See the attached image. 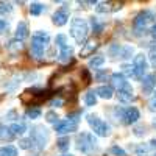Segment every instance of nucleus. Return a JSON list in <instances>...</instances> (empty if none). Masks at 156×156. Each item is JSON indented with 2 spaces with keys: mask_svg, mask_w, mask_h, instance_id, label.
<instances>
[{
  "mask_svg": "<svg viewBox=\"0 0 156 156\" xmlns=\"http://www.w3.org/2000/svg\"><path fill=\"white\" fill-rule=\"evenodd\" d=\"M48 41H50V36L45 31H41V30L36 31L31 37V55L34 58H41L44 55V50H45Z\"/></svg>",
  "mask_w": 156,
  "mask_h": 156,
  "instance_id": "obj_1",
  "label": "nucleus"
},
{
  "mask_svg": "<svg viewBox=\"0 0 156 156\" xmlns=\"http://www.w3.org/2000/svg\"><path fill=\"white\" fill-rule=\"evenodd\" d=\"M50 97V92L48 90H44V89H28L20 95V100L27 105H39L42 103L44 100H47Z\"/></svg>",
  "mask_w": 156,
  "mask_h": 156,
  "instance_id": "obj_2",
  "label": "nucleus"
},
{
  "mask_svg": "<svg viewBox=\"0 0 156 156\" xmlns=\"http://www.w3.org/2000/svg\"><path fill=\"white\" fill-rule=\"evenodd\" d=\"M89 28H87V22L84 19L76 17L72 20V27H70V34L73 36V39L78 44H83L87 37Z\"/></svg>",
  "mask_w": 156,
  "mask_h": 156,
  "instance_id": "obj_3",
  "label": "nucleus"
},
{
  "mask_svg": "<svg viewBox=\"0 0 156 156\" xmlns=\"http://www.w3.org/2000/svg\"><path fill=\"white\" fill-rule=\"evenodd\" d=\"M114 115H115V119L120 120L122 123L129 125V123L137 122V119H139L140 114H139L137 108L131 106V108H126V109H123V108H115V109H114Z\"/></svg>",
  "mask_w": 156,
  "mask_h": 156,
  "instance_id": "obj_4",
  "label": "nucleus"
},
{
  "mask_svg": "<svg viewBox=\"0 0 156 156\" xmlns=\"http://www.w3.org/2000/svg\"><path fill=\"white\" fill-rule=\"evenodd\" d=\"M31 142H33V147L42 150L47 145V140H48V129L44 126H34L31 129V136H30Z\"/></svg>",
  "mask_w": 156,
  "mask_h": 156,
  "instance_id": "obj_5",
  "label": "nucleus"
},
{
  "mask_svg": "<svg viewBox=\"0 0 156 156\" xmlns=\"http://www.w3.org/2000/svg\"><path fill=\"white\" fill-rule=\"evenodd\" d=\"M76 142H78V150H80L81 153H86V154H89L90 151H92L94 148H95V139H94V136L90 134V133H81V134H78V137H76Z\"/></svg>",
  "mask_w": 156,
  "mask_h": 156,
  "instance_id": "obj_6",
  "label": "nucleus"
},
{
  "mask_svg": "<svg viewBox=\"0 0 156 156\" xmlns=\"http://www.w3.org/2000/svg\"><path fill=\"white\" fill-rule=\"evenodd\" d=\"M87 123L90 125V128L94 129V133L98 134V136H108L109 134V125L106 122H103L101 119H98L97 115L94 114H89L87 115Z\"/></svg>",
  "mask_w": 156,
  "mask_h": 156,
  "instance_id": "obj_7",
  "label": "nucleus"
},
{
  "mask_svg": "<svg viewBox=\"0 0 156 156\" xmlns=\"http://www.w3.org/2000/svg\"><path fill=\"white\" fill-rule=\"evenodd\" d=\"M78 126V119H67V120H61L55 123V131L58 134H67L75 131Z\"/></svg>",
  "mask_w": 156,
  "mask_h": 156,
  "instance_id": "obj_8",
  "label": "nucleus"
},
{
  "mask_svg": "<svg viewBox=\"0 0 156 156\" xmlns=\"http://www.w3.org/2000/svg\"><path fill=\"white\" fill-rule=\"evenodd\" d=\"M147 70V59L144 55H136L133 61V75L136 78H142Z\"/></svg>",
  "mask_w": 156,
  "mask_h": 156,
  "instance_id": "obj_9",
  "label": "nucleus"
},
{
  "mask_svg": "<svg viewBox=\"0 0 156 156\" xmlns=\"http://www.w3.org/2000/svg\"><path fill=\"white\" fill-rule=\"evenodd\" d=\"M67 19H69V5L64 3L62 8L53 14V23L58 25V27H62V25L67 23Z\"/></svg>",
  "mask_w": 156,
  "mask_h": 156,
  "instance_id": "obj_10",
  "label": "nucleus"
},
{
  "mask_svg": "<svg viewBox=\"0 0 156 156\" xmlns=\"http://www.w3.org/2000/svg\"><path fill=\"white\" fill-rule=\"evenodd\" d=\"M151 17H153V14H151V12H148V11L139 12V14L136 16V19H134V27H136L137 30L145 28V25L151 20Z\"/></svg>",
  "mask_w": 156,
  "mask_h": 156,
  "instance_id": "obj_11",
  "label": "nucleus"
},
{
  "mask_svg": "<svg viewBox=\"0 0 156 156\" xmlns=\"http://www.w3.org/2000/svg\"><path fill=\"white\" fill-rule=\"evenodd\" d=\"M156 86V73H150L144 78V83H142V90H144L145 94H150L153 87Z\"/></svg>",
  "mask_w": 156,
  "mask_h": 156,
  "instance_id": "obj_12",
  "label": "nucleus"
},
{
  "mask_svg": "<svg viewBox=\"0 0 156 156\" xmlns=\"http://www.w3.org/2000/svg\"><path fill=\"white\" fill-rule=\"evenodd\" d=\"M117 97H119V100H120V101H123V103H128V101L134 100V95H133V87L128 84L126 87H123V89H120V90H119Z\"/></svg>",
  "mask_w": 156,
  "mask_h": 156,
  "instance_id": "obj_13",
  "label": "nucleus"
},
{
  "mask_svg": "<svg viewBox=\"0 0 156 156\" xmlns=\"http://www.w3.org/2000/svg\"><path fill=\"white\" fill-rule=\"evenodd\" d=\"M111 81H112V84L117 87V90H120V89H123V87H126L129 83L125 80V76H123V73H112L111 75Z\"/></svg>",
  "mask_w": 156,
  "mask_h": 156,
  "instance_id": "obj_14",
  "label": "nucleus"
},
{
  "mask_svg": "<svg viewBox=\"0 0 156 156\" xmlns=\"http://www.w3.org/2000/svg\"><path fill=\"white\" fill-rule=\"evenodd\" d=\"M28 37V23L27 22H19L17 28H16V39L22 41V39Z\"/></svg>",
  "mask_w": 156,
  "mask_h": 156,
  "instance_id": "obj_15",
  "label": "nucleus"
},
{
  "mask_svg": "<svg viewBox=\"0 0 156 156\" xmlns=\"http://www.w3.org/2000/svg\"><path fill=\"white\" fill-rule=\"evenodd\" d=\"M117 8H120V3H115V2H105V3H100L97 6V11L98 12H109V11H114Z\"/></svg>",
  "mask_w": 156,
  "mask_h": 156,
  "instance_id": "obj_16",
  "label": "nucleus"
},
{
  "mask_svg": "<svg viewBox=\"0 0 156 156\" xmlns=\"http://www.w3.org/2000/svg\"><path fill=\"white\" fill-rule=\"evenodd\" d=\"M70 56H72V47H69V44L59 47V61L61 62H67L70 59Z\"/></svg>",
  "mask_w": 156,
  "mask_h": 156,
  "instance_id": "obj_17",
  "label": "nucleus"
},
{
  "mask_svg": "<svg viewBox=\"0 0 156 156\" xmlns=\"http://www.w3.org/2000/svg\"><path fill=\"white\" fill-rule=\"evenodd\" d=\"M8 128H9L11 134L14 136V137H16V136H22V134L25 133V129H27V128H25V125H23L22 122H20V123H19V122H16V123L9 125Z\"/></svg>",
  "mask_w": 156,
  "mask_h": 156,
  "instance_id": "obj_18",
  "label": "nucleus"
},
{
  "mask_svg": "<svg viewBox=\"0 0 156 156\" xmlns=\"http://www.w3.org/2000/svg\"><path fill=\"white\" fill-rule=\"evenodd\" d=\"M95 94L97 95H100L101 98H111L112 97V87L111 86H100V87H97L95 89Z\"/></svg>",
  "mask_w": 156,
  "mask_h": 156,
  "instance_id": "obj_19",
  "label": "nucleus"
},
{
  "mask_svg": "<svg viewBox=\"0 0 156 156\" xmlns=\"http://www.w3.org/2000/svg\"><path fill=\"white\" fill-rule=\"evenodd\" d=\"M97 48V42L95 41H89L87 44H84V47L81 48V51H80V56H89L90 53H92V51Z\"/></svg>",
  "mask_w": 156,
  "mask_h": 156,
  "instance_id": "obj_20",
  "label": "nucleus"
},
{
  "mask_svg": "<svg viewBox=\"0 0 156 156\" xmlns=\"http://www.w3.org/2000/svg\"><path fill=\"white\" fill-rule=\"evenodd\" d=\"M0 156H17V148L14 145L0 147Z\"/></svg>",
  "mask_w": 156,
  "mask_h": 156,
  "instance_id": "obj_21",
  "label": "nucleus"
},
{
  "mask_svg": "<svg viewBox=\"0 0 156 156\" xmlns=\"http://www.w3.org/2000/svg\"><path fill=\"white\" fill-rule=\"evenodd\" d=\"M84 103L87 106H94L97 103V94L94 92V90H89V92L84 95Z\"/></svg>",
  "mask_w": 156,
  "mask_h": 156,
  "instance_id": "obj_22",
  "label": "nucleus"
},
{
  "mask_svg": "<svg viewBox=\"0 0 156 156\" xmlns=\"http://www.w3.org/2000/svg\"><path fill=\"white\" fill-rule=\"evenodd\" d=\"M42 11H44V5H42V3L34 2V3L30 5V14H31V16H39Z\"/></svg>",
  "mask_w": 156,
  "mask_h": 156,
  "instance_id": "obj_23",
  "label": "nucleus"
},
{
  "mask_svg": "<svg viewBox=\"0 0 156 156\" xmlns=\"http://www.w3.org/2000/svg\"><path fill=\"white\" fill-rule=\"evenodd\" d=\"M12 136L11 134V131H9V128H6V126H3V125H0V140H11Z\"/></svg>",
  "mask_w": 156,
  "mask_h": 156,
  "instance_id": "obj_24",
  "label": "nucleus"
},
{
  "mask_svg": "<svg viewBox=\"0 0 156 156\" xmlns=\"http://www.w3.org/2000/svg\"><path fill=\"white\" fill-rule=\"evenodd\" d=\"M103 62H105V58H103V56H94V58H90V61H89V66L95 69V67H100Z\"/></svg>",
  "mask_w": 156,
  "mask_h": 156,
  "instance_id": "obj_25",
  "label": "nucleus"
},
{
  "mask_svg": "<svg viewBox=\"0 0 156 156\" xmlns=\"http://www.w3.org/2000/svg\"><path fill=\"white\" fill-rule=\"evenodd\" d=\"M20 48H22V42L17 41V39L8 42V50H11V51H17V50H20Z\"/></svg>",
  "mask_w": 156,
  "mask_h": 156,
  "instance_id": "obj_26",
  "label": "nucleus"
},
{
  "mask_svg": "<svg viewBox=\"0 0 156 156\" xmlns=\"http://www.w3.org/2000/svg\"><path fill=\"white\" fill-rule=\"evenodd\" d=\"M69 137H61L59 140H58V148L61 150V151H64V150H67L69 148Z\"/></svg>",
  "mask_w": 156,
  "mask_h": 156,
  "instance_id": "obj_27",
  "label": "nucleus"
},
{
  "mask_svg": "<svg viewBox=\"0 0 156 156\" xmlns=\"http://www.w3.org/2000/svg\"><path fill=\"white\" fill-rule=\"evenodd\" d=\"M41 115V109L39 108H31L27 111V117L28 119H37V117Z\"/></svg>",
  "mask_w": 156,
  "mask_h": 156,
  "instance_id": "obj_28",
  "label": "nucleus"
},
{
  "mask_svg": "<svg viewBox=\"0 0 156 156\" xmlns=\"http://www.w3.org/2000/svg\"><path fill=\"white\" fill-rule=\"evenodd\" d=\"M12 6L6 2H0V14H6V12H11Z\"/></svg>",
  "mask_w": 156,
  "mask_h": 156,
  "instance_id": "obj_29",
  "label": "nucleus"
},
{
  "mask_svg": "<svg viewBox=\"0 0 156 156\" xmlns=\"http://www.w3.org/2000/svg\"><path fill=\"white\" fill-rule=\"evenodd\" d=\"M90 23H92V28H94V31H95V33H101V30H103V25H101V23H98L97 17H92Z\"/></svg>",
  "mask_w": 156,
  "mask_h": 156,
  "instance_id": "obj_30",
  "label": "nucleus"
},
{
  "mask_svg": "<svg viewBox=\"0 0 156 156\" xmlns=\"http://www.w3.org/2000/svg\"><path fill=\"white\" fill-rule=\"evenodd\" d=\"M19 145H20V148L28 150V148H31V147H33V142H31V139H30V137H28V139H22V140L19 142Z\"/></svg>",
  "mask_w": 156,
  "mask_h": 156,
  "instance_id": "obj_31",
  "label": "nucleus"
},
{
  "mask_svg": "<svg viewBox=\"0 0 156 156\" xmlns=\"http://www.w3.org/2000/svg\"><path fill=\"white\" fill-rule=\"evenodd\" d=\"M111 153H112V154H115V156H126L125 150H123V148H120V147H117V145L111 147Z\"/></svg>",
  "mask_w": 156,
  "mask_h": 156,
  "instance_id": "obj_32",
  "label": "nucleus"
},
{
  "mask_svg": "<svg viewBox=\"0 0 156 156\" xmlns=\"http://www.w3.org/2000/svg\"><path fill=\"white\" fill-rule=\"evenodd\" d=\"M45 117H47V120L51 122V123H56V120H58V115H56V112H53V111H48V112L45 114Z\"/></svg>",
  "mask_w": 156,
  "mask_h": 156,
  "instance_id": "obj_33",
  "label": "nucleus"
},
{
  "mask_svg": "<svg viewBox=\"0 0 156 156\" xmlns=\"http://www.w3.org/2000/svg\"><path fill=\"white\" fill-rule=\"evenodd\" d=\"M136 153H137V156H145L148 153V147L147 145H139L136 148Z\"/></svg>",
  "mask_w": 156,
  "mask_h": 156,
  "instance_id": "obj_34",
  "label": "nucleus"
},
{
  "mask_svg": "<svg viewBox=\"0 0 156 156\" xmlns=\"http://www.w3.org/2000/svg\"><path fill=\"white\" fill-rule=\"evenodd\" d=\"M131 53H133V48L131 47H125L122 50V58H129V56H131Z\"/></svg>",
  "mask_w": 156,
  "mask_h": 156,
  "instance_id": "obj_35",
  "label": "nucleus"
},
{
  "mask_svg": "<svg viewBox=\"0 0 156 156\" xmlns=\"http://www.w3.org/2000/svg\"><path fill=\"white\" fill-rule=\"evenodd\" d=\"M134 134L136 136H144L145 134V126H136L134 128Z\"/></svg>",
  "mask_w": 156,
  "mask_h": 156,
  "instance_id": "obj_36",
  "label": "nucleus"
},
{
  "mask_svg": "<svg viewBox=\"0 0 156 156\" xmlns=\"http://www.w3.org/2000/svg\"><path fill=\"white\" fill-rule=\"evenodd\" d=\"M5 30H8V22L3 20V19H0V33H3Z\"/></svg>",
  "mask_w": 156,
  "mask_h": 156,
  "instance_id": "obj_37",
  "label": "nucleus"
},
{
  "mask_svg": "<svg viewBox=\"0 0 156 156\" xmlns=\"http://www.w3.org/2000/svg\"><path fill=\"white\" fill-rule=\"evenodd\" d=\"M122 69H123V72H125L126 75H133V66H126V64H125Z\"/></svg>",
  "mask_w": 156,
  "mask_h": 156,
  "instance_id": "obj_38",
  "label": "nucleus"
},
{
  "mask_svg": "<svg viewBox=\"0 0 156 156\" xmlns=\"http://www.w3.org/2000/svg\"><path fill=\"white\" fill-rule=\"evenodd\" d=\"M106 76H108V72H100V73L97 75V80H98V81H101V80H105Z\"/></svg>",
  "mask_w": 156,
  "mask_h": 156,
  "instance_id": "obj_39",
  "label": "nucleus"
},
{
  "mask_svg": "<svg viewBox=\"0 0 156 156\" xmlns=\"http://www.w3.org/2000/svg\"><path fill=\"white\" fill-rule=\"evenodd\" d=\"M61 103H62V100L61 98H56V100L51 101V105H53V106H61Z\"/></svg>",
  "mask_w": 156,
  "mask_h": 156,
  "instance_id": "obj_40",
  "label": "nucleus"
},
{
  "mask_svg": "<svg viewBox=\"0 0 156 156\" xmlns=\"http://www.w3.org/2000/svg\"><path fill=\"white\" fill-rule=\"evenodd\" d=\"M150 109L151 111H156V100H151L150 101Z\"/></svg>",
  "mask_w": 156,
  "mask_h": 156,
  "instance_id": "obj_41",
  "label": "nucleus"
},
{
  "mask_svg": "<svg viewBox=\"0 0 156 156\" xmlns=\"http://www.w3.org/2000/svg\"><path fill=\"white\" fill-rule=\"evenodd\" d=\"M151 64H153V67L156 69V53H154V55L151 56Z\"/></svg>",
  "mask_w": 156,
  "mask_h": 156,
  "instance_id": "obj_42",
  "label": "nucleus"
},
{
  "mask_svg": "<svg viewBox=\"0 0 156 156\" xmlns=\"http://www.w3.org/2000/svg\"><path fill=\"white\" fill-rule=\"evenodd\" d=\"M151 34H153V36L156 37V23H154L153 27H151Z\"/></svg>",
  "mask_w": 156,
  "mask_h": 156,
  "instance_id": "obj_43",
  "label": "nucleus"
},
{
  "mask_svg": "<svg viewBox=\"0 0 156 156\" xmlns=\"http://www.w3.org/2000/svg\"><path fill=\"white\" fill-rule=\"evenodd\" d=\"M62 156H72V154H62Z\"/></svg>",
  "mask_w": 156,
  "mask_h": 156,
  "instance_id": "obj_44",
  "label": "nucleus"
},
{
  "mask_svg": "<svg viewBox=\"0 0 156 156\" xmlns=\"http://www.w3.org/2000/svg\"><path fill=\"white\" fill-rule=\"evenodd\" d=\"M154 100H156V92H154Z\"/></svg>",
  "mask_w": 156,
  "mask_h": 156,
  "instance_id": "obj_45",
  "label": "nucleus"
},
{
  "mask_svg": "<svg viewBox=\"0 0 156 156\" xmlns=\"http://www.w3.org/2000/svg\"><path fill=\"white\" fill-rule=\"evenodd\" d=\"M154 156H156V154H154Z\"/></svg>",
  "mask_w": 156,
  "mask_h": 156,
  "instance_id": "obj_46",
  "label": "nucleus"
}]
</instances>
